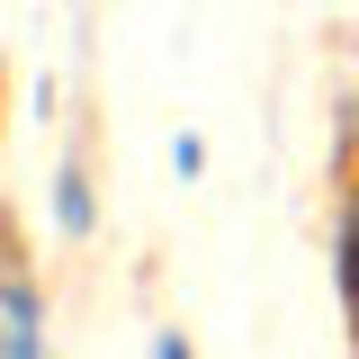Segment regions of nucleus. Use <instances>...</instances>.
<instances>
[{
	"label": "nucleus",
	"instance_id": "6",
	"mask_svg": "<svg viewBox=\"0 0 359 359\" xmlns=\"http://www.w3.org/2000/svg\"><path fill=\"white\" fill-rule=\"evenodd\" d=\"M153 359H189V341H180V332H162V341H153Z\"/></svg>",
	"mask_w": 359,
	"mask_h": 359
},
{
	"label": "nucleus",
	"instance_id": "5",
	"mask_svg": "<svg viewBox=\"0 0 359 359\" xmlns=\"http://www.w3.org/2000/svg\"><path fill=\"white\" fill-rule=\"evenodd\" d=\"M341 162H351V171H359V90H351V99H341Z\"/></svg>",
	"mask_w": 359,
	"mask_h": 359
},
{
	"label": "nucleus",
	"instance_id": "1",
	"mask_svg": "<svg viewBox=\"0 0 359 359\" xmlns=\"http://www.w3.org/2000/svg\"><path fill=\"white\" fill-rule=\"evenodd\" d=\"M0 359H45V306L18 269H0Z\"/></svg>",
	"mask_w": 359,
	"mask_h": 359
},
{
	"label": "nucleus",
	"instance_id": "2",
	"mask_svg": "<svg viewBox=\"0 0 359 359\" xmlns=\"http://www.w3.org/2000/svg\"><path fill=\"white\" fill-rule=\"evenodd\" d=\"M332 278H341V306H351V332H359V198L341 207V233H332Z\"/></svg>",
	"mask_w": 359,
	"mask_h": 359
},
{
	"label": "nucleus",
	"instance_id": "4",
	"mask_svg": "<svg viewBox=\"0 0 359 359\" xmlns=\"http://www.w3.org/2000/svg\"><path fill=\"white\" fill-rule=\"evenodd\" d=\"M171 171H180V180L207 171V144H198V135H171Z\"/></svg>",
	"mask_w": 359,
	"mask_h": 359
},
{
	"label": "nucleus",
	"instance_id": "3",
	"mask_svg": "<svg viewBox=\"0 0 359 359\" xmlns=\"http://www.w3.org/2000/svg\"><path fill=\"white\" fill-rule=\"evenodd\" d=\"M54 224H63V233H90V224H99L90 171H54Z\"/></svg>",
	"mask_w": 359,
	"mask_h": 359
}]
</instances>
